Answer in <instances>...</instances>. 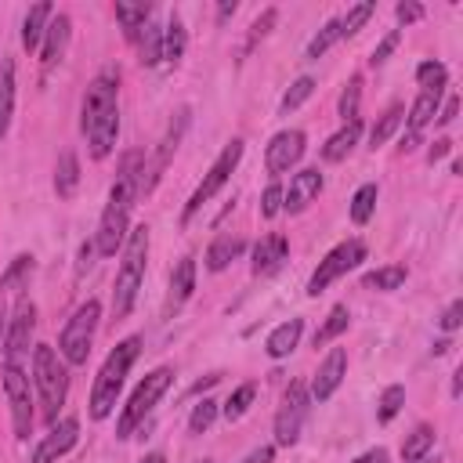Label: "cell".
<instances>
[{
    "label": "cell",
    "mask_w": 463,
    "mask_h": 463,
    "mask_svg": "<svg viewBox=\"0 0 463 463\" xmlns=\"http://www.w3.org/2000/svg\"><path fill=\"white\" fill-rule=\"evenodd\" d=\"M336 40H344V36H340V18H329V22L311 36V43H307V58H311V61H318V58H322Z\"/></svg>",
    "instance_id": "d590c367"
},
{
    "label": "cell",
    "mask_w": 463,
    "mask_h": 463,
    "mask_svg": "<svg viewBox=\"0 0 463 463\" xmlns=\"http://www.w3.org/2000/svg\"><path fill=\"white\" fill-rule=\"evenodd\" d=\"M242 250H246V242H242L239 235H221V239H213L210 250H206V268H210V271H224L235 257H242Z\"/></svg>",
    "instance_id": "484cf974"
},
{
    "label": "cell",
    "mask_w": 463,
    "mask_h": 463,
    "mask_svg": "<svg viewBox=\"0 0 463 463\" xmlns=\"http://www.w3.org/2000/svg\"><path fill=\"white\" fill-rule=\"evenodd\" d=\"M170 380H174V373H170V369H152V373L134 387L130 402L123 405V412H119V420H116V438H130V434H134V427H137V423H145V416H148V412L156 409V402L166 394Z\"/></svg>",
    "instance_id": "5b68a950"
},
{
    "label": "cell",
    "mask_w": 463,
    "mask_h": 463,
    "mask_svg": "<svg viewBox=\"0 0 463 463\" xmlns=\"http://www.w3.org/2000/svg\"><path fill=\"white\" fill-rule=\"evenodd\" d=\"M239 159H242V141L235 137V141L224 145V152L213 159V166L206 170V177L199 181V188H195L192 199L184 203V210H181V221H184V224H188V221H192V217H195V213H199V210H203V206L228 184V177H232V170L239 166Z\"/></svg>",
    "instance_id": "8992f818"
},
{
    "label": "cell",
    "mask_w": 463,
    "mask_h": 463,
    "mask_svg": "<svg viewBox=\"0 0 463 463\" xmlns=\"http://www.w3.org/2000/svg\"><path fill=\"white\" fill-rule=\"evenodd\" d=\"M116 22L123 25V36L130 43H137L141 29L152 22V7L148 4H116Z\"/></svg>",
    "instance_id": "d4e9b609"
},
{
    "label": "cell",
    "mask_w": 463,
    "mask_h": 463,
    "mask_svg": "<svg viewBox=\"0 0 463 463\" xmlns=\"http://www.w3.org/2000/svg\"><path fill=\"white\" fill-rule=\"evenodd\" d=\"M116 137H119V112H109L105 119H98V123L87 130L90 156H94V159H105V156L116 148Z\"/></svg>",
    "instance_id": "ffe728a7"
},
{
    "label": "cell",
    "mask_w": 463,
    "mask_h": 463,
    "mask_svg": "<svg viewBox=\"0 0 463 463\" xmlns=\"http://www.w3.org/2000/svg\"><path fill=\"white\" fill-rule=\"evenodd\" d=\"M459 322H463V300H452V304L441 311L438 326H441V333H456V329H459Z\"/></svg>",
    "instance_id": "7dc6e473"
},
{
    "label": "cell",
    "mask_w": 463,
    "mask_h": 463,
    "mask_svg": "<svg viewBox=\"0 0 463 463\" xmlns=\"http://www.w3.org/2000/svg\"><path fill=\"white\" fill-rule=\"evenodd\" d=\"M33 383H36V394H40V412H43V420L51 427L58 420V409L65 405V394H69L65 362L51 344H36L33 347Z\"/></svg>",
    "instance_id": "3957f363"
},
{
    "label": "cell",
    "mask_w": 463,
    "mask_h": 463,
    "mask_svg": "<svg viewBox=\"0 0 463 463\" xmlns=\"http://www.w3.org/2000/svg\"><path fill=\"white\" fill-rule=\"evenodd\" d=\"M235 11H239V4H235V0H221V4H217V22H228Z\"/></svg>",
    "instance_id": "11a10c76"
},
{
    "label": "cell",
    "mask_w": 463,
    "mask_h": 463,
    "mask_svg": "<svg viewBox=\"0 0 463 463\" xmlns=\"http://www.w3.org/2000/svg\"><path fill=\"white\" fill-rule=\"evenodd\" d=\"M307 409H311V394L300 380H293L282 394V405L275 412V445H293L300 438V427L307 420Z\"/></svg>",
    "instance_id": "30bf717a"
},
{
    "label": "cell",
    "mask_w": 463,
    "mask_h": 463,
    "mask_svg": "<svg viewBox=\"0 0 463 463\" xmlns=\"http://www.w3.org/2000/svg\"><path fill=\"white\" fill-rule=\"evenodd\" d=\"M137 61L141 65H159L163 61V29L156 22H148L137 36Z\"/></svg>",
    "instance_id": "f546056e"
},
{
    "label": "cell",
    "mask_w": 463,
    "mask_h": 463,
    "mask_svg": "<svg viewBox=\"0 0 463 463\" xmlns=\"http://www.w3.org/2000/svg\"><path fill=\"white\" fill-rule=\"evenodd\" d=\"M279 210H282V184H279V181H271V184L260 192V217H268V221H271Z\"/></svg>",
    "instance_id": "f6af8a7d"
},
{
    "label": "cell",
    "mask_w": 463,
    "mask_h": 463,
    "mask_svg": "<svg viewBox=\"0 0 463 463\" xmlns=\"http://www.w3.org/2000/svg\"><path fill=\"white\" fill-rule=\"evenodd\" d=\"M416 463H441L438 456H423V459H416Z\"/></svg>",
    "instance_id": "91938a15"
},
{
    "label": "cell",
    "mask_w": 463,
    "mask_h": 463,
    "mask_svg": "<svg viewBox=\"0 0 463 463\" xmlns=\"http://www.w3.org/2000/svg\"><path fill=\"white\" fill-rule=\"evenodd\" d=\"M184 47H188V29H184L181 14H170V22H166V29H163V58H166L170 65H177V61L184 58Z\"/></svg>",
    "instance_id": "4316f807"
},
{
    "label": "cell",
    "mask_w": 463,
    "mask_h": 463,
    "mask_svg": "<svg viewBox=\"0 0 463 463\" xmlns=\"http://www.w3.org/2000/svg\"><path fill=\"white\" fill-rule=\"evenodd\" d=\"M300 333H304V322H300V318H289V322L275 326V329L268 333V344H264L268 358H286V354H293L297 344H300Z\"/></svg>",
    "instance_id": "44dd1931"
},
{
    "label": "cell",
    "mask_w": 463,
    "mask_h": 463,
    "mask_svg": "<svg viewBox=\"0 0 463 463\" xmlns=\"http://www.w3.org/2000/svg\"><path fill=\"white\" fill-rule=\"evenodd\" d=\"M76 188H80V159L72 148H65L54 166V192H58V199H72Z\"/></svg>",
    "instance_id": "cb8c5ba5"
},
{
    "label": "cell",
    "mask_w": 463,
    "mask_h": 463,
    "mask_svg": "<svg viewBox=\"0 0 463 463\" xmlns=\"http://www.w3.org/2000/svg\"><path fill=\"white\" fill-rule=\"evenodd\" d=\"M445 80H449V69L441 61H420L416 65V83L423 90H445Z\"/></svg>",
    "instance_id": "ab89813d"
},
{
    "label": "cell",
    "mask_w": 463,
    "mask_h": 463,
    "mask_svg": "<svg viewBox=\"0 0 463 463\" xmlns=\"http://www.w3.org/2000/svg\"><path fill=\"white\" fill-rule=\"evenodd\" d=\"M4 394L11 405V427L14 438H29L33 434V391H29V376L22 369V362H4Z\"/></svg>",
    "instance_id": "52a82bcc"
},
{
    "label": "cell",
    "mask_w": 463,
    "mask_h": 463,
    "mask_svg": "<svg viewBox=\"0 0 463 463\" xmlns=\"http://www.w3.org/2000/svg\"><path fill=\"white\" fill-rule=\"evenodd\" d=\"M344 373H347V354H344V347H333V351L322 358V365H318V373H315V380H311V387H307L311 402H329L333 391L340 387Z\"/></svg>",
    "instance_id": "2e32d148"
},
{
    "label": "cell",
    "mask_w": 463,
    "mask_h": 463,
    "mask_svg": "<svg viewBox=\"0 0 463 463\" xmlns=\"http://www.w3.org/2000/svg\"><path fill=\"white\" fill-rule=\"evenodd\" d=\"M80 438V420L76 416H65V420H54L51 430L43 434V441L36 445L33 452V463H54L58 456H65Z\"/></svg>",
    "instance_id": "4fadbf2b"
},
{
    "label": "cell",
    "mask_w": 463,
    "mask_h": 463,
    "mask_svg": "<svg viewBox=\"0 0 463 463\" xmlns=\"http://www.w3.org/2000/svg\"><path fill=\"white\" fill-rule=\"evenodd\" d=\"M398 40H402V36H398V29H391V33H387V36H383V40H380V43L373 47V54H369V61H373V65H383V61L391 58V51L398 47Z\"/></svg>",
    "instance_id": "bcb514c9"
},
{
    "label": "cell",
    "mask_w": 463,
    "mask_h": 463,
    "mask_svg": "<svg viewBox=\"0 0 463 463\" xmlns=\"http://www.w3.org/2000/svg\"><path fill=\"white\" fill-rule=\"evenodd\" d=\"M217 412H221V402H213V398H203V402L192 409V416H188V430H192V434H203V430H210V423L217 420Z\"/></svg>",
    "instance_id": "b9f144b4"
},
{
    "label": "cell",
    "mask_w": 463,
    "mask_h": 463,
    "mask_svg": "<svg viewBox=\"0 0 463 463\" xmlns=\"http://www.w3.org/2000/svg\"><path fill=\"white\" fill-rule=\"evenodd\" d=\"M394 14H398V22H402V25H412V22H420V18H423V7H420V4H412V0H405V4H398V7H394Z\"/></svg>",
    "instance_id": "681fc988"
},
{
    "label": "cell",
    "mask_w": 463,
    "mask_h": 463,
    "mask_svg": "<svg viewBox=\"0 0 463 463\" xmlns=\"http://www.w3.org/2000/svg\"><path fill=\"white\" fill-rule=\"evenodd\" d=\"M195 289V260L192 257H181L170 271V293H166V315H174Z\"/></svg>",
    "instance_id": "d6986e66"
},
{
    "label": "cell",
    "mask_w": 463,
    "mask_h": 463,
    "mask_svg": "<svg viewBox=\"0 0 463 463\" xmlns=\"http://www.w3.org/2000/svg\"><path fill=\"white\" fill-rule=\"evenodd\" d=\"M29 275H33V257H25V253H22V257H14V260H11V268L4 271L0 289H11V286H18V282H25Z\"/></svg>",
    "instance_id": "ee69618b"
},
{
    "label": "cell",
    "mask_w": 463,
    "mask_h": 463,
    "mask_svg": "<svg viewBox=\"0 0 463 463\" xmlns=\"http://www.w3.org/2000/svg\"><path fill=\"white\" fill-rule=\"evenodd\" d=\"M51 18H54V7H51V4L29 7L25 22H22V47H25V51H36V47L43 43V33H47Z\"/></svg>",
    "instance_id": "7402d4cb"
},
{
    "label": "cell",
    "mask_w": 463,
    "mask_h": 463,
    "mask_svg": "<svg viewBox=\"0 0 463 463\" xmlns=\"http://www.w3.org/2000/svg\"><path fill=\"white\" fill-rule=\"evenodd\" d=\"M459 391H463V369L452 373V398H459Z\"/></svg>",
    "instance_id": "9f6ffc18"
},
{
    "label": "cell",
    "mask_w": 463,
    "mask_h": 463,
    "mask_svg": "<svg viewBox=\"0 0 463 463\" xmlns=\"http://www.w3.org/2000/svg\"><path fill=\"white\" fill-rule=\"evenodd\" d=\"M11 112H14V61L4 58L0 61V137L11 127Z\"/></svg>",
    "instance_id": "f1b7e54d"
},
{
    "label": "cell",
    "mask_w": 463,
    "mask_h": 463,
    "mask_svg": "<svg viewBox=\"0 0 463 463\" xmlns=\"http://www.w3.org/2000/svg\"><path fill=\"white\" fill-rule=\"evenodd\" d=\"M271 459H275V449H271V445H260V449H253L242 463H271Z\"/></svg>",
    "instance_id": "db71d44e"
},
{
    "label": "cell",
    "mask_w": 463,
    "mask_h": 463,
    "mask_svg": "<svg viewBox=\"0 0 463 463\" xmlns=\"http://www.w3.org/2000/svg\"><path fill=\"white\" fill-rule=\"evenodd\" d=\"M373 11H376V0H362V4H354V7L340 18V36H354V33L373 18Z\"/></svg>",
    "instance_id": "f35d334b"
},
{
    "label": "cell",
    "mask_w": 463,
    "mask_h": 463,
    "mask_svg": "<svg viewBox=\"0 0 463 463\" xmlns=\"http://www.w3.org/2000/svg\"><path fill=\"white\" fill-rule=\"evenodd\" d=\"M438 101H441V90H420V98L409 109V134H423V127L438 116Z\"/></svg>",
    "instance_id": "83f0119b"
},
{
    "label": "cell",
    "mask_w": 463,
    "mask_h": 463,
    "mask_svg": "<svg viewBox=\"0 0 463 463\" xmlns=\"http://www.w3.org/2000/svg\"><path fill=\"white\" fill-rule=\"evenodd\" d=\"M304 130H279L271 141H268V152H264V163H268V174H286L300 156H304Z\"/></svg>",
    "instance_id": "5bb4252c"
},
{
    "label": "cell",
    "mask_w": 463,
    "mask_h": 463,
    "mask_svg": "<svg viewBox=\"0 0 463 463\" xmlns=\"http://www.w3.org/2000/svg\"><path fill=\"white\" fill-rule=\"evenodd\" d=\"M358 105H362V76H351L347 87H344V94H340V116H344V123L358 119Z\"/></svg>",
    "instance_id": "7bdbcfd3"
},
{
    "label": "cell",
    "mask_w": 463,
    "mask_h": 463,
    "mask_svg": "<svg viewBox=\"0 0 463 463\" xmlns=\"http://www.w3.org/2000/svg\"><path fill=\"white\" fill-rule=\"evenodd\" d=\"M109 112H119V72L116 69H105L90 80V87L83 94V105H80V130L87 134Z\"/></svg>",
    "instance_id": "ba28073f"
},
{
    "label": "cell",
    "mask_w": 463,
    "mask_h": 463,
    "mask_svg": "<svg viewBox=\"0 0 463 463\" xmlns=\"http://www.w3.org/2000/svg\"><path fill=\"white\" fill-rule=\"evenodd\" d=\"M69 36H72V18L69 14H54L47 33H43V43H40V61L43 69L58 65L65 58V47H69Z\"/></svg>",
    "instance_id": "e0dca14e"
},
{
    "label": "cell",
    "mask_w": 463,
    "mask_h": 463,
    "mask_svg": "<svg viewBox=\"0 0 463 463\" xmlns=\"http://www.w3.org/2000/svg\"><path fill=\"white\" fill-rule=\"evenodd\" d=\"M203 463H210V459H203Z\"/></svg>",
    "instance_id": "94428289"
},
{
    "label": "cell",
    "mask_w": 463,
    "mask_h": 463,
    "mask_svg": "<svg viewBox=\"0 0 463 463\" xmlns=\"http://www.w3.org/2000/svg\"><path fill=\"white\" fill-rule=\"evenodd\" d=\"M358 137H362V119H351V123H344L326 145H322V159H329V163H340V159H347L351 156V148L358 145Z\"/></svg>",
    "instance_id": "603a6c76"
},
{
    "label": "cell",
    "mask_w": 463,
    "mask_h": 463,
    "mask_svg": "<svg viewBox=\"0 0 463 463\" xmlns=\"http://www.w3.org/2000/svg\"><path fill=\"white\" fill-rule=\"evenodd\" d=\"M402 119H405V109H402V105H391V109L380 116V123H373V130H369V148L387 145V137L402 127Z\"/></svg>",
    "instance_id": "836d02e7"
},
{
    "label": "cell",
    "mask_w": 463,
    "mask_h": 463,
    "mask_svg": "<svg viewBox=\"0 0 463 463\" xmlns=\"http://www.w3.org/2000/svg\"><path fill=\"white\" fill-rule=\"evenodd\" d=\"M430 449H434V427L420 423L412 434H405V441H402V459H405V463H416V459H423Z\"/></svg>",
    "instance_id": "1f68e13d"
},
{
    "label": "cell",
    "mask_w": 463,
    "mask_h": 463,
    "mask_svg": "<svg viewBox=\"0 0 463 463\" xmlns=\"http://www.w3.org/2000/svg\"><path fill=\"white\" fill-rule=\"evenodd\" d=\"M351 463H391V456H387V449H369V452H362L358 459H351Z\"/></svg>",
    "instance_id": "f5cc1de1"
},
{
    "label": "cell",
    "mask_w": 463,
    "mask_h": 463,
    "mask_svg": "<svg viewBox=\"0 0 463 463\" xmlns=\"http://www.w3.org/2000/svg\"><path fill=\"white\" fill-rule=\"evenodd\" d=\"M322 174H318V166H307V170H300V174H293V181H289V192H282V210L286 213H304L315 199H318V192H322Z\"/></svg>",
    "instance_id": "9a60e30c"
},
{
    "label": "cell",
    "mask_w": 463,
    "mask_h": 463,
    "mask_svg": "<svg viewBox=\"0 0 463 463\" xmlns=\"http://www.w3.org/2000/svg\"><path fill=\"white\" fill-rule=\"evenodd\" d=\"M275 18H279V11H275V7H268V11H260V18H257V22L250 25V43H253V40H260L264 33H271V25H275Z\"/></svg>",
    "instance_id": "c3c4849f"
},
{
    "label": "cell",
    "mask_w": 463,
    "mask_h": 463,
    "mask_svg": "<svg viewBox=\"0 0 463 463\" xmlns=\"http://www.w3.org/2000/svg\"><path fill=\"white\" fill-rule=\"evenodd\" d=\"M402 405H405V387H402V383L383 387V394H380V402H376V420H380V423H391V420L402 412Z\"/></svg>",
    "instance_id": "8d00e7d4"
},
{
    "label": "cell",
    "mask_w": 463,
    "mask_h": 463,
    "mask_svg": "<svg viewBox=\"0 0 463 463\" xmlns=\"http://www.w3.org/2000/svg\"><path fill=\"white\" fill-rule=\"evenodd\" d=\"M286 253H289L286 235H264V239L253 246V264H250V271H253V275H271V271L282 268Z\"/></svg>",
    "instance_id": "ac0fdd59"
},
{
    "label": "cell",
    "mask_w": 463,
    "mask_h": 463,
    "mask_svg": "<svg viewBox=\"0 0 463 463\" xmlns=\"http://www.w3.org/2000/svg\"><path fill=\"white\" fill-rule=\"evenodd\" d=\"M376 199H380V188L369 181V184H362L354 195H351V221L354 224H365L369 217H373V210H376Z\"/></svg>",
    "instance_id": "e575fe53"
},
{
    "label": "cell",
    "mask_w": 463,
    "mask_h": 463,
    "mask_svg": "<svg viewBox=\"0 0 463 463\" xmlns=\"http://www.w3.org/2000/svg\"><path fill=\"white\" fill-rule=\"evenodd\" d=\"M33 329H36V304H33L29 297H18V300H14V311H11V318H7L4 362H18V358L29 351Z\"/></svg>",
    "instance_id": "7c38bea8"
},
{
    "label": "cell",
    "mask_w": 463,
    "mask_h": 463,
    "mask_svg": "<svg viewBox=\"0 0 463 463\" xmlns=\"http://www.w3.org/2000/svg\"><path fill=\"white\" fill-rule=\"evenodd\" d=\"M4 336H7V307L0 304V347H4Z\"/></svg>",
    "instance_id": "6f0895ef"
},
{
    "label": "cell",
    "mask_w": 463,
    "mask_h": 463,
    "mask_svg": "<svg viewBox=\"0 0 463 463\" xmlns=\"http://www.w3.org/2000/svg\"><path fill=\"white\" fill-rule=\"evenodd\" d=\"M456 112H459V98L452 94V98H449V101L441 105V112H438V123H441V127H449V123L456 119Z\"/></svg>",
    "instance_id": "f907efd6"
},
{
    "label": "cell",
    "mask_w": 463,
    "mask_h": 463,
    "mask_svg": "<svg viewBox=\"0 0 463 463\" xmlns=\"http://www.w3.org/2000/svg\"><path fill=\"white\" fill-rule=\"evenodd\" d=\"M188 119H192V109H188V105H181V109L170 116V123H166V134L159 137L156 159H152V166L141 174V195H145V192H152V184H156V181H159V174L166 170L170 156L177 152V145H181V137H184V130H188Z\"/></svg>",
    "instance_id": "8fae6325"
},
{
    "label": "cell",
    "mask_w": 463,
    "mask_h": 463,
    "mask_svg": "<svg viewBox=\"0 0 463 463\" xmlns=\"http://www.w3.org/2000/svg\"><path fill=\"white\" fill-rule=\"evenodd\" d=\"M98 318H101V304L90 297L83 300L72 318L65 322L61 336H58V354L65 365H87L90 358V344H94V333H98Z\"/></svg>",
    "instance_id": "277c9868"
},
{
    "label": "cell",
    "mask_w": 463,
    "mask_h": 463,
    "mask_svg": "<svg viewBox=\"0 0 463 463\" xmlns=\"http://www.w3.org/2000/svg\"><path fill=\"white\" fill-rule=\"evenodd\" d=\"M449 152H452V141H449V137H438V141L427 148V159H430V163H438V159H445Z\"/></svg>",
    "instance_id": "816d5d0a"
},
{
    "label": "cell",
    "mask_w": 463,
    "mask_h": 463,
    "mask_svg": "<svg viewBox=\"0 0 463 463\" xmlns=\"http://www.w3.org/2000/svg\"><path fill=\"white\" fill-rule=\"evenodd\" d=\"M351 326V311H347V304H336L329 315H326V322L318 326V333H315V347H326V344H333L344 329Z\"/></svg>",
    "instance_id": "4dcf8cb0"
},
{
    "label": "cell",
    "mask_w": 463,
    "mask_h": 463,
    "mask_svg": "<svg viewBox=\"0 0 463 463\" xmlns=\"http://www.w3.org/2000/svg\"><path fill=\"white\" fill-rule=\"evenodd\" d=\"M145 257H148V228L137 224L130 235H127V246H123V264L116 271V286H112V318H127L134 300H137V289H141V279H145Z\"/></svg>",
    "instance_id": "7a4b0ae2"
},
{
    "label": "cell",
    "mask_w": 463,
    "mask_h": 463,
    "mask_svg": "<svg viewBox=\"0 0 463 463\" xmlns=\"http://www.w3.org/2000/svg\"><path fill=\"white\" fill-rule=\"evenodd\" d=\"M137 351H141V336H127L109 351V358L98 369V380L90 387V420H105L116 409V398L127 383V373H130Z\"/></svg>",
    "instance_id": "6da1fadb"
},
{
    "label": "cell",
    "mask_w": 463,
    "mask_h": 463,
    "mask_svg": "<svg viewBox=\"0 0 463 463\" xmlns=\"http://www.w3.org/2000/svg\"><path fill=\"white\" fill-rule=\"evenodd\" d=\"M311 94H315V80H311V76H300V80L289 83V90L282 94V105H279V109H282V112H293V109H300Z\"/></svg>",
    "instance_id": "60d3db41"
},
{
    "label": "cell",
    "mask_w": 463,
    "mask_h": 463,
    "mask_svg": "<svg viewBox=\"0 0 463 463\" xmlns=\"http://www.w3.org/2000/svg\"><path fill=\"white\" fill-rule=\"evenodd\" d=\"M141 463H166V456H163V452H148Z\"/></svg>",
    "instance_id": "680465c9"
},
{
    "label": "cell",
    "mask_w": 463,
    "mask_h": 463,
    "mask_svg": "<svg viewBox=\"0 0 463 463\" xmlns=\"http://www.w3.org/2000/svg\"><path fill=\"white\" fill-rule=\"evenodd\" d=\"M362 260H365V242H362V239H347V242L333 246V250L318 260V268L311 271V279H307V293H311V297L326 293L329 282H336L344 271H351V268L362 264Z\"/></svg>",
    "instance_id": "9c48e42d"
},
{
    "label": "cell",
    "mask_w": 463,
    "mask_h": 463,
    "mask_svg": "<svg viewBox=\"0 0 463 463\" xmlns=\"http://www.w3.org/2000/svg\"><path fill=\"white\" fill-rule=\"evenodd\" d=\"M405 279H409V271H405L402 264H387V268H376V271H369V275L362 279V286H365V289H380V293H391V289H398Z\"/></svg>",
    "instance_id": "d6a6232c"
},
{
    "label": "cell",
    "mask_w": 463,
    "mask_h": 463,
    "mask_svg": "<svg viewBox=\"0 0 463 463\" xmlns=\"http://www.w3.org/2000/svg\"><path fill=\"white\" fill-rule=\"evenodd\" d=\"M253 398H257V387H253V383H242V387H235V391H232V398L221 405L224 420H242V416H246V409L253 405Z\"/></svg>",
    "instance_id": "74e56055"
}]
</instances>
